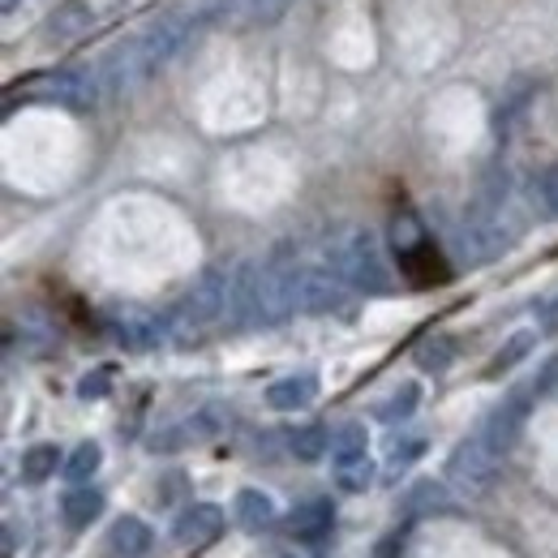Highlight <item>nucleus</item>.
Listing matches in <instances>:
<instances>
[{"label": "nucleus", "instance_id": "29", "mask_svg": "<svg viewBox=\"0 0 558 558\" xmlns=\"http://www.w3.org/2000/svg\"><path fill=\"white\" fill-rule=\"evenodd\" d=\"M404 550H409V529H396V533H387V537L378 542L374 558H404Z\"/></svg>", "mask_w": 558, "mask_h": 558}, {"label": "nucleus", "instance_id": "22", "mask_svg": "<svg viewBox=\"0 0 558 558\" xmlns=\"http://www.w3.org/2000/svg\"><path fill=\"white\" fill-rule=\"evenodd\" d=\"M86 26H95V9H90V4H70V9H61V13L48 22V35L70 39V35H82Z\"/></svg>", "mask_w": 558, "mask_h": 558}, {"label": "nucleus", "instance_id": "9", "mask_svg": "<svg viewBox=\"0 0 558 558\" xmlns=\"http://www.w3.org/2000/svg\"><path fill=\"white\" fill-rule=\"evenodd\" d=\"M223 533V511L215 502H190L177 520H172V542L177 546H210Z\"/></svg>", "mask_w": 558, "mask_h": 558}, {"label": "nucleus", "instance_id": "21", "mask_svg": "<svg viewBox=\"0 0 558 558\" xmlns=\"http://www.w3.org/2000/svg\"><path fill=\"white\" fill-rule=\"evenodd\" d=\"M99 460H104V451H99V442H82L77 451H73L70 460H65V482L73 489L86 486L90 477H95V469H99Z\"/></svg>", "mask_w": 558, "mask_h": 558}, {"label": "nucleus", "instance_id": "16", "mask_svg": "<svg viewBox=\"0 0 558 558\" xmlns=\"http://www.w3.org/2000/svg\"><path fill=\"white\" fill-rule=\"evenodd\" d=\"M400 271L413 279V283H438V279H447V267L438 263V254L429 250L425 236L400 250Z\"/></svg>", "mask_w": 558, "mask_h": 558}, {"label": "nucleus", "instance_id": "23", "mask_svg": "<svg viewBox=\"0 0 558 558\" xmlns=\"http://www.w3.org/2000/svg\"><path fill=\"white\" fill-rule=\"evenodd\" d=\"M288 9H292V0H236V13L250 26H276Z\"/></svg>", "mask_w": 558, "mask_h": 558}, {"label": "nucleus", "instance_id": "11", "mask_svg": "<svg viewBox=\"0 0 558 558\" xmlns=\"http://www.w3.org/2000/svg\"><path fill=\"white\" fill-rule=\"evenodd\" d=\"M336 529V502L331 498H310L292 511V542H305V546H323Z\"/></svg>", "mask_w": 558, "mask_h": 558}, {"label": "nucleus", "instance_id": "1", "mask_svg": "<svg viewBox=\"0 0 558 558\" xmlns=\"http://www.w3.org/2000/svg\"><path fill=\"white\" fill-rule=\"evenodd\" d=\"M327 267L336 276L361 288V292H387L391 288V271L387 258L378 250V236L369 228H344L327 241Z\"/></svg>", "mask_w": 558, "mask_h": 558}, {"label": "nucleus", "instance_id": "2", "mask_svg": "<svg viewBox=\"0 0 558 558\" xmlns=\"http://www.w3.org/2000/svg\"><path fill=\"white\" fill-rule=\"evenodd\" d=\"M228 288H232V279L223 276L219 267H207L203 276L190 283V292L181 296V305L172 310L168 327H172L181 340H190V336L207 331L210 323H219V318H223V310H228Z\"/></svg>", "mask_w": 558, "mask_h": 558}, {"label": "nucleus", "instance_id": "31", "mask_svg": "<svg viewBox=\"0 0 558 558\" xmlns=\"http://www.w3.org/2000/svg\"><path fill=\"white\" fill-rule=\"evenodd\" d=\"M104 387H108V369H99V374H86L77 391H82V396L90 400V396H104Z\"/></svg>", "mask_w": 558, "mask_h": 558}, {"label": "nucleus", "instance_id": "34", "mask_svg": "<svg viewBox=\"0 0 558 558\" xmlns=\"http://www.w3.org/2000/svg\"><path fill=\"white\" fill-rule=\"evenodd\" d=\"M283 558H288V555H283Z\"/></svg>", "mask_w": 558, "mask_h": 558}, {"label": "nucleus", "instance_id": "26", "mask_svg": "<svg viewBox=\"0 0 558 558\" xmlns=\"http://www.w3.org/2000/svg\"><path fill=\"white\" fill-rule=\"evenodd\" d=\"M529 349H533V331H520V336H515L507 349H502L498 356H494V361H489V374H502V369H511V365H515V361H520V356H524Z\"/></svg>", "mask_w": 558, "mask_h": 558}, {"label": "nucleus", "instance_id": "24", "mask_svg": "<svg viewBox=\"0 0 558 558\" xmlns=\"http://www.w3.org/2000/svg\"><path fill=\"white\" fill-rule=\"evenodd\" d=\"M336 486L344 489V494H365V489L374 486V460L365 456V460L340 464V469H336Z\"/></svg>", "mask_w": 558, "mask_h": 558}, {"label": "nucleus", "instance_id": "17", "mask_svg": "<svg viewBox=\"0 0 558 558\" xmlns=\"http://www.w3.org/2000/svg\"><path fill=\"white\" fill-rule=\"evenodd\" d=\"M99 511H104V494L90 486H77L65 494V502H61V520H65V529L70 533H82V529H90V520H99Z\"/></svg>", "mask_w": 558, "mask_h": 558}, {"label": "nucleus", "instance_id": "27", "mask_svg": "<svg viewBox=\"0 0 558 558\" xmlns=\"http://www.w3.org/2000/svg\"><path fill=\"white\" fill-rule=\"evenodd\" d=\"M421 438H413V434H404V438H391V451H387V460H391V469H409L413 460L421 456Z\"/></svg>", "mask_w": 558, "mask_h": 558}, {"label": "nucleus", "instance_id": "8", "mask_svg": "<svg viewBox=\"0 0 558 558\" xmlns=\"http://www.w3.org/2000/svg\"><path fill=\"white\" fill-rule=\"evenodd\" d=\"M524 413H529L524 396H511L507 404H498V409H494V413H489V417L477 425V438L486 442L494 456H507V451L515 447L520 429H524Z\"/></svg>", "mask_w": 558, "mask_h": 558}, {"label": "nucleus", "instance_id": "5", "mask_svg": "<svg viewBox=\"0 0 558 558\" xmlns=\"http://www.w3.org/2000/svg\"><path fill=\"white\" fill-rule=\"evenodd\" d=\"M108 323H112V336H117L130 352L159 349L163 336L172 331L168 318H159L155 310H142V305H117V310L108 314Z\"/></svg>", "mask_w": 558, "mask_h": 558}, {"label": "nucleus", "instance_id": "20", "mask_svg": "<svg viewBox=\"0 0 558 558\" xmlns=\"http://www.w3.org/2000/svg\"><path fill=\"white\" fill-rule=\"evenodd\" d=\"M369 456V447H365V425H340L336 434H331V464L340 469V464H352V460H365Z\"/></svg>", "mask_w": 558, "mask_h": 558}, {"label": "nucleus", "instance_id": "12", "mask_svg": "<svg viewBox=\"0 0 558 558\" xmlns=\"http://www.w3.org/2000/svg\"><path fill=\"white\" fill-rule=\"evenodd\" d=\"M44 99L57 104V108H70V112H86V108H95L99 86L86 73H52L48 86H44Z\"/></svg>", "mask_w": 558, "mask_h": 558}, {"label": "nucleus", "instance_id": "28", "mask_svg": "<svg viewBox=\"0 0 558 558\" xmlns=\"http://www.w3.org/2000/svg\"><path fill=\"white\" fill-rule=\"evenodd\" d=\"M417 356L425 369H447V361H451V340H429V344H421Z\"/></svg>", "mask_w": 558, "mask_h": 558}, {"label": "nucleus", "instance_id": "7", "mask_svg": "<svg viewBox=\"0 0 558 558\" xmlns=\"http://www.w3.org/2000/svg\"><path fill=\"white\" fill-rule=\"evenodd\" d=\"M228 413L219 409V404H207V409H198L194 417L177 421V425H168V429H159L155 438H150V451H181V447H190V442H207V438H219L223 429H228Z\"/></svg>", "mask_w": 558, "mask_h": 558}, {"label": "nucleus", "instance_id": "19", "mask_svg": "<svg viewBox=\"0 0 558 558\" xmlns=\"http://www.w3.org/2000/svg\"><path fill=\"white\" fill-rule=\"evenodd\" d=\"M57 469H61V451H57L52 442H39V447H31V451L22 456V482H26V486H44Z\"/></svg>", "mask_w": 558, "mask_h": 558}, {"label": "nucleus", "instance_id": "30", "mask_svg": "<svg viewBox=\"0 0 558 558\" xmlns=\"http://www.w3.org/2000/svg\"><path fill=\"white\" fill-rule=\"evenodd\" d=\"M537 194H542V207L550 210V215H558V168H550V172L542 177Z\"/></svg>", "mask_w": 558, "mask_h": 558}, {"label": "nucleus", "instance_id": "10", "mask_svg": "<svg viewBox=\"0 0 558 558\" xmlns=\"http://www.w3.org/2000/svg\"><path fill=\"white\" fill-rule=\"evenodd\" d=\"M258 279H263V267L258 263H241L236 276H232V288H228V314L236 327H258L263 314H258Z\"/></svg>", "mask_w": 558, "mask_h": 558}, {"label": "nucleus", "instance_id": "15", "mask_svg": "<svg viewBox=\"0 0 558 558\" xmlns=\"http://www.w3.org/2000/svg\"><path fill=\"white\" fill-rule=\"evenodd\" d=\"M314 396H318V378L314 374H288V378H279V383L267 387V404L279 409V413H296Z\"/></svg>", "mask_w": 558, "mask_h": 558}, {"label": "nucleus", "instance_id": "6", "mask_svg": "<svg viewBox=\"0 0 558 558\" xmlns=\"http://www.w3.org/2000/svg\"><path fill=\"white\" fill-rule=\"evenodd\" d=\"M349 296V283L331 267H296V310L305 314H331Z\"/></svg>", "mask_w": 558, "mask_h": 558}, {"label": "nucleus", "instance_id": "14", "mask_svg": "<svg viewBox=\"0 0 558 558\" xmlns=\"http://www.w3.org/2000/svg\"><path fill=\"white\" fill-rule=\"evenodd\" d=\"M232 520H236L245 533H263V529H271L279 520L276 498L263 494V489H241V494L232 498Z\"/></svg>", "mask_w": 558, "mask_h": 558}, {"label": "nucleus", "instance_id": "32", "mask_svg": "<svg viewBox=\"0 0 558 558\" xmlns=\"http://www.w3.org/2000/svg\"><path fill=\"white\" fill-rule=\"evenodd\" d=\"M4 558H17V524H4Z\"/></svg>", "mask_w": 558, "mask_h": 558}, {"label": "nucleus", "instance_id": "33", "mask_svg": "<svg viewBox=\"0 0 558 558\" xmlns=\"http://www.w3.org/2000/svg\"><path fill=\"white\" fill-rule=\"evenodd\" d=\"M13 4H17V0H4V9H13Z\"/></svg>", "mask_w": 558, "mask_h": 558}, {"label": "nucleus", "instance_id": "3", "mask_svg": "<svg viewBox=\"0 0 558 558\" xmlns=\"http://www.w3.org/2000/svg\"><path fill=\"white\" fill-rule=\"evenodd\" d=\"M190 35H194V17H190V13H163V17L150 22L142 35H134V44H138L146 70L155 73L159 65H168V61L190 44Z\"/></svg>", "mask_w": 558, "mask_h": 558}, {"label": "nucleus", "instance_id": "4", "mask_svg": "<svg viewBox=\"0 0 558 558\" xmlns=\"http://www.w3.org/2000/svg\"><path fill=\"white\" fill-rule=\"evenodd\" d=\"M498 464H502V456H494L477 434H469V438L451 451L447 477L464 489V494H482V489H489V482L498 477Z\"/></svg>", "mask_w": 558, "mask_h": 558}, {"label": "nucleus", "instance_id": "18", "mask_svg": "<svg viewBox=\"0 0 558 558\" xmlns=\"http://www.w3.org/2000/svg\"><path fill=\"white\" fill-rule=\"evenodd\" d=\"M288 451H292L296 460L314 464V460H323V456L331 451V429H327V425H296V429L288 434Z\"/></svg>", "mask_w": 558, "mask_h": 558}, {"label": "nucleus", "instance_id": "13", "mask_svg": "<svg viewBox=\"0 0 558 558\" xmlns=\"http://www.w3.org/2000/svg\"><path fill=\"white\" fill-rule=\"evenodd\" d=\"M108 555L112 558H146L155 550V533H150V524L142 520V515H121V520H112V529H108Z\"/></svg>", "mask_w": 558, "mask_h": 558}, {"label": "nucleus", "instance_id": "25", "mask_svg": "<svg viewBox=\"0 0 558 558\" xmlns=\"http://www.w3.org/2000/svg\"><path fill=\"white\" fill-rule=\"evenodd\" d=\"M417 400H421V391H417V383H404L383 409H378V417L383 421H404V417H413V409H417Z\"/></svg>", "mask_w": 558, "mask_h": 558}]
</instances>
